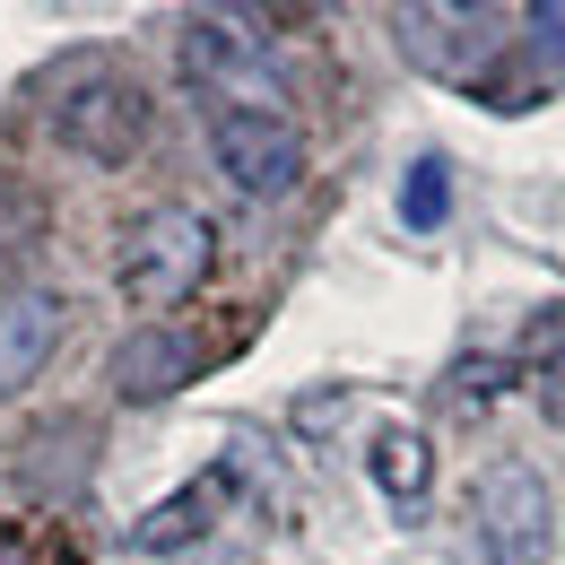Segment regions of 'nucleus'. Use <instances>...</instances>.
Returning <instances> with one entry per match:
<instances>
[{
  "label": "nucleus",
  "instance_id": "nucleus-13",
  "mask_svg": "<svg viewBox=\"0 0 565 565\" xmlns=\"http://www.w3.org/2000/svg\"><path fill=\"white\" fill-rule=\"evenodd\" d=\"M504 383H513V365H504V356H470V365H452L444 401H452V409H488V401L504 392Z\"/></svg>",
  "mask_w": 565,
  "mask_h": 565
},
{
  "label": "nucleus",
  "instance_id": "nucleus-3",
  "mask_svg": "<svg viewBox=\"0 0 565 565\" xmlns=\"http://www.w3.org/2000/svg\"><path fill=\"white\" fill-rule=\"evenodd\" d=\"M210 262H217V226L201 210H183V201H166V210L131 217V235H122V253H114V287H122L140 313H174V305L201 296Z\"/></svg>",
  "mask_w": 565,
  "mask_h": 565
},
{
  "label": "nucleus",
  "instance_id": "nucleus-4",
  "mask_svg": "<svg viewBox=\"0 0 565 565\" xmlns=\"http://www.w3.org/2000/svg\"><path fill=\"white\" fill-rule=\"evenodd\" d=\"M548 540H557L548 479L531 461H495L470 488V548H479V565H548Z\"/></svg>",
  "mask_w": 565,
  "mask_h": 565
},
{
  "label": "nucleus",
  "instance_id": "nucleus-7",
  "mask_svg": "<svg viewBox=\"0 0 565 565\" xmlns=\"http://www.w3.org/2000/svg\"><path fill=\"white\" fill-rule=\"evenodd\" d=\"M62 322H71V305H62L53 287H0V401L26 392V383L53 365Z\"/></svg>",
  "mask_w": 565,
  "mask_h": 565
},
{
  "label": "nucleus",
  "instance_id": "nucleus-6",
  "mask_svg": "<svg viewBox=\"0 0 565 565\" xmlns=\"http://www.w3.org/2000/svg\"><path fill=\"white\" fill-rule=\"evenodd\" d=\"M495 44H504L495 9H401V53L426 78H479V62Z\"/></svg>",
  "mask_w": 565,
  "mask_h": 565
},
{
  "label": "nucleus",
  "instance_id": "nucleus-2",
  "mask_svg": "<svg viewBox=\"0 0 565 565\" xmlns=\"http://www.w3.org/2000/svg\"><path fill=\"white\" fill-rule=\"evenodd\" d=\"M53 140L87 157V166H131L157 131V96L122 62H78V71L53 78V105H44Z\"/></svg>",
  "mask_w": 565,
  "mask_h": 565
},
{
  "label": "nucleus",
  "instance_id": "nucleus-12",
  "mask_svg": "<svg viewBox=\"0 0 565 565\" xmlns=\"http://www.w3.org/2000/svg\"><path fill=\"white\" fill-rule=\"evenodd\" d=\"M522 53H531V71L565 78V0H540V9H522Z\"/></svg>",
  "mask_w": 565,
  "mask_h": 565
},
{
  "label": "nucleus",
  "instance_id": "nucleus-8",
  "mask_svg": "<svg viewBox=\"0 0 565 565\" xmlns=\"http://www.w3.org/2000/svg\"><path fill=\"white\" fill-rule=\"evenodd\" d=\"M235 504V461H210L192 488H174L157 513H148L140 531H131V548H148V557H166V548H192V540H210L217 513Z\"/></svg>",
  "mask_w": 565,
  "mask_h": 565
},
{
  "label": "nucleus",
  "instance_id": "nucleus-5",
  "mask_svg": "<svg viewBox=\"0 0 565 565\" xmlns=\"http://www.w3.org/2000/svg\"><path fill=\"white\" fill-rule=\"evenodd\" d=\"M210 157L244 201H279V192L305 183V131H296L287 114H217Z\"/></svg>",
  "mask_w": 565,
  "mask_h": 565
},
{
  "label": "nucleus",
  "instance_id": "nucleus-9",
  "mask_svg": "<svg viewBox=\"0 0 565 565\" xmlns=\"http://www.w3.org/2000/svg\"><path fill=\"white\" fill-rule=\"evenodd\" d=\"M105 374H114V392H122V401H140V409H148V401H174V392L192 383V349H183L166 322H148V331H131V340L114 349Z\"/></svg>",
  "mask_w": 565,
  "mask_h": 565
},
{
  "label": "nucleus",
  "instance_id": "nucleus-11",
  "mask_svg": "<svg viewBox=\"0 0 565 565\" xmlns=\"http://www.w3.org/2000/svg\"><path fill=\"white\" fill-rule=\"evenodd\" d=\"M444 210H452V174H444V157H418L409 183H401V217L409 226H444Z\"/></svg>",
  "mask_w": 565,
  "mask_h": 565
},
{
  "label": "nucleus",
  "instance_id": "nucleus-10",
  "mask_svg": "<svg viewBox=\"0 0 565 565\" xmlns=\"http://www.w3.org/2000/svg\"><path fill=\"white\" fill-rule=\"evenodd\" d=\"M365 470H374V488L392 495V504H426V488H435V444H426L418 426H383L365 444Z\"/></svg>",
  "mask_w": 565,
  "mask_h": 565
},
{
  "label": "nucleus",
  "instance_id": "nucleus-1",
  "mask_svg": "<svg viewBox=\"0 0 565 565\" xmlns=\"http://www.w3.org/2000/svg\"><path fill=\"white\" fill-rule=\"evenodd\" d=\"M174 71L192 78L201 96H226L217 114H279L287 71L270 53V26L244 9H192L174 35Z\"/></svg>",
  "mask_w": 565,
  "mask_h": 565
}]
</instances>
